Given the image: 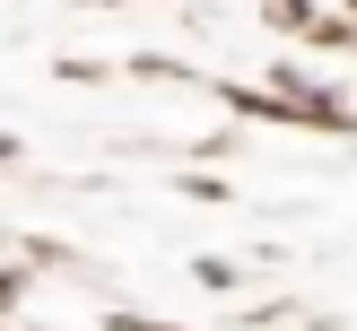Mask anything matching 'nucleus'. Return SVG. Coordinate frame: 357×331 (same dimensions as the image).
<instances>
[{
    "instance_id": "obj_1",
    "label": "nucleus",
    "mask_w": 357,
    "mask_h": 331,
    "mask_svg": "<svg viewBox=\"0 0 357 331\" xmlns=\"http://www.w3.org/2000/svg\"><path fill=\"white\" fill-rule=\"evenodd\" d=\"M122 331H157V323H122Z\"/></svg>"
}]
</instances>
